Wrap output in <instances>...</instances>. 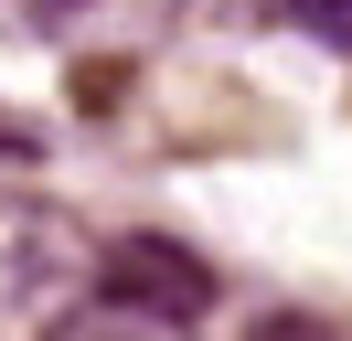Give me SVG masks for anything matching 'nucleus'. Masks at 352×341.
Returning a JSON list of instances; mask_svg holds the SVG:
<instances>
[{
  "instance_id": "1",
  "label": "nucleus",
  "mask_w": 352,
  "mask_h": 341,
  "mask_svg": "<svg viewBox=\"0 0 352 341\" xmlns=\"http://www.w3.org/2000/svg\"><path fill=\"white\" fill-rule=\"evenodd\" d=\"M96 288V245L43 192H0V341H43Z\"/></svg>"
},
{
  "instance_id": "2",
  "label": "nucleus",
  "mask_w": 352,
  "mask_h": 341,
  "mask_svg": "<svg viewBox=\"0 0 352 341\" xmlns=\"http://www.w3.org/2000/svg\"><path fill=\"white\" fill-rule=\"evenodd\" d=\"M96 298H118V309H150V320H171V331H192V320L214 309V267H192V256L160 245V234H129V245L96 256Z\"/></svg>"
},
{
  "instance_id": "3",
  "label": "nucleus",
  "mask_w": 352,
  "mask_h": 341,
  "mask_svg": "<svg viewBox=\"0 0 352 341\" xmlns=\"http://www.w3.org/2000/svg\"><path fill=\"white\" fill-rule=\"evenodd\" d=\"M299 11V32H320L331 54H352V0H288Z\"/></svg>"
},
{
  "instance_id": "4",
  "label": "nucleus",
  "mask_w": 352,
  "mask_h": 341,
  "mask_svg": "<svg viewBox=\"0 0 352 341\" xmlns=\"http://www.w3.org/2000/svg\"><path fill=\"white\" fill-rule=\"evenodd\" d=\"M245 341H342V331H320V320H288V309H278V320H256Z\"/></svg>"
}]
</instances>
